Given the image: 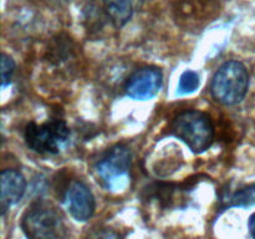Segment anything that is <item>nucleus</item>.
Segmentation results:
<instances>
[{
  "label": "nucleus",
  "mask_w": 255,
  "mask_h": 239,
  "mask_svg": "<svg viewBox=\"0 0 255 239\" xmlns=\"http://www.w3.org/2000/svg\"><path fill=\"white\" fill-rule=\"evenodd\" d=\"M1 182V214L4 216L7 208L19 203L26 192V179L16 169H4L0 174Z\"/></svg>",
  "instance_id": "obj_8"
},
{
  "label": "nucleus",
  "mask_w": 255,
  "mask_h": 239,
  "mask_svg": "<svg viewBox=\"0 0 255 239\" xmlns=\"http://www.w3.org/2000/svg\"><path fill=\"white\" fill-rule=\"evenodd\" d=\"M15 72V62L9 55L1 54V87L5 89L11 84L12 75Z\"/></svg>",
  "instance_id": "obj_12"
},
{
  "label": "nucleus",
  "mask_w": 255,
  "mask_h": 239,
  "mask_svg": "<svg viewBox=\"0 0 255 239\" xmlns=\"http://www.w3.org/2000/svg\"><path fill=\"white\" fill-rule=\"evenodd\" d=\"M131 164V149L126 144H116L96 162L95 171L109 191H121L128 183Z\"/></svg>",
  "instance_id": "obj_5"
},
{
  "label": "nucleus",
  "mask_w": 255,
  "mask_h": 239,
  "mask_svg": "<svg viewBox=\"0 0 255 239\" xmlns=\"http://www.w3.org/2000/svg\"><path fill=\"white\" fill-rule=\"evenodd\" d=\"M201 85V77L196 71L187 70L181 75V79L178 82V94L179 95H189L197 91Z\"/></svg>",
  "instance_id": "obj_11"
},
{
  "label": "nucleus",
  "mask_w": 255,
  "mask_h": 239,
  "mask_svg": "<svg viewBox=\"0 0 255 239\" xmlns=\"http://www.w3.org/2000/svg\"><path fill=\"white\" fill-rule=\"evenodd\" d=\"M248 228H249V232H251V236L253 237V238H255V213L252 214L251 218H249Z\"/></svg>",
  "instance_id": "obj_13"
},
{
  "label": "nucleus",
  "mask_w": 255,
  "mask_h": 239,
  "mask_svg": "<svg viewBox=\"0 0 255 239\" xmlns=\"http://www.w3.org/2000/svg\"><path fill=\"white\" fill-rule=\"evenodd\" d=\"M104 5L107 17L117 29L124 27L136 11L133 0H104Z\"/></svg>",
  "instance_id": "obj_9"
},
{
  "label": "nucleus",
  "mask_w": 255,
  "mask_h": 239,
  "mask_svg": "<svg viewBox=\"0 0 255 239\" xmlns=\"http://www.w3.org/2000/svg\"><path fill=\"white\" fill-rule=\"evenodd\" d=\"M21 228L25 236L32 239H56L66 236L62 216L45 202H36L26 209L21 218Z\"/></svg>",
  "instance_id": "obj_3"
},
{
  "label": "nucleus",
  "mask_w": 255,
  "mask_h": 239,
  "mask_svg": "<svg viewBox=\"0 0 255 239\" xmlns=\"http://www.w3.org/2000/svg\"><path fill=\"white\" fill-rule=\"evenodd\" d=\"M163 84V74L161 69L146 66L134 71L127 79L125 91L127 96L137 101H147L156 96Z\"/></svg>",
  "instance_id": "obj_6"
},
{
  "label": "nucleus",
  "mask_w": 255,
  "mask_h": 239,
  "mask_svg": "<svg viewBox=\"0 0 255 239\" xmlns=\"http://www.w3.org/2000/svg\"><path fill=\"white\" fill-rule=\"evenodd\" d=\"M24 138L31 151L40 154H57L70 139V128L64 120L52 119L44 123L30 122Z\"/></svg>",
  "instance_id": "obj_4"
},
{
  "label": "nucleus",
  "mask_w": 255,
  "mask_h": 239,
  "mask_svg": "<svg viewBox=\"0 0 255 239\" xmlns=\"http://www.w3.org/2000/svg\"><path fill=\"white\" fill-rule=\"evenodd\" d=\"M229 207H243L248 208L255 204V184L237 191L229 199Z\"/></svg>",
  "instance_id": "obj_10"
},
{
  "label": "nucleus",
  "mask_w": 255,
  "mask_h": 239,
  "mask_svg": "<svg viewBox=\"0 0 255 239\" xmlns=\"http://www.w3.org/2000/svg\"><path fill=\"white\" fill-rule=\"evenodd\" d=\"M249 89V74L242 62L231 60L217 70L211 82V94L226 106L241 104Z\"/></svg>",
  "instance_id": "obj_2"
},
{
  "label": "nucleus",
  "mask_w": 255,
  "mask_h": 239,
  "mask_svg": "<svg viewBox=\"0 0 255 239\" xmlns=\"http://www.w3.org/2000/svg\"><path fill=\"white\" fill-rule=\"evenodd\" d=\"M171 131L194 153L207 151L214 139L211 117L198 110H186L177 115L172 121Z\"/></svg>",
  "instance_id": "obj_1"
},
{
  "label": "nucleus",
  "mask_w": 255,
  "mask_h": 239,
  "mask_svg": "<svg viewBox=\"0 0 255 239\" xmlns=\"http://www.w3.org/2000/svg\"><path fill=\"white\" fill-rule=\"evenodd\" d=\"M144 1H146V0H133V2H134V7H136V10H139L142 7V5L144 4Z\"/></svg>",
  "instance_id": "obj_14"
},
{
  "label": "nucleus",
  "mask_w": 255,
  "mask_h": 239,
  "mask_svg": "<svg viewBox=\"0 0 255 239\" xmlns=\"http://www.w3.org/2000/svg\"><path fill=\"white\" fill-rule=\"evenodd\" d=\"M67 211L77 222H86L94 216L96 202L89 187L82 182L76 181L67 188L65 194Z\"/></svg>",
  "instance_id": "obj_7"
}]
</instances>
